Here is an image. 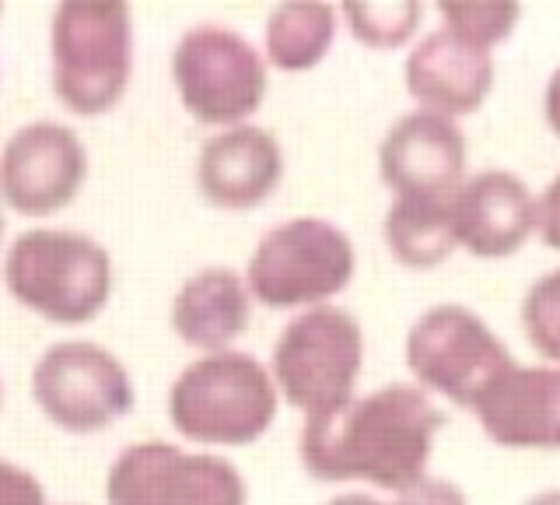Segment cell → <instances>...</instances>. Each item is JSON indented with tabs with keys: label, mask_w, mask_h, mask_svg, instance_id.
I'll use <instances>...</instances> for the list:
<instances>
[{
	"label": "cell",
	"mask_w": 560,
	"mask_h": 505,
	"mask_svg": "<svg viewBox=\"0 0 560 505\" xmlns=\"http://www.w3.org/2000/svg\"><path fill=\"white\" fill-rule=\"evenodd\" d=\"M445 414L417 382H385L302 428V463L315 481H364L382 492H410L428 478Z\"/></svg>",
	"instance_id": "cell-1"
},
{
	"label": "cell",
	"mask_w": 560,
	"mask_h": 505,
	"mask_svg": "<svg viewBox=\"0 0 560 505\" xmlns=\"http://www.w3.org/2000/svg\"><path fill=\"white\" fill-rule=\"evenodd\" d=\"M133 78V11L122 0H63L49 19V81L78 116L116 110Z\"/></svg>",
	"instance_id": "cell-2"
},
{
	"label": "cell",
	"mask_w": 560,
	"mask_h": 505,
	"mask_svg": "<svg viewBox=\"0 0 560 505\" xmlns=\"http://www.w3.org/2000/svg\"><path fill=\"white\" fill-rule=\"evenodd\" d=\"M4 285L18 306L46 323L81 326L113 299V256L84 232L32 225L4 253Z\"/></svg>",
	"instance_id": "cell-3"
},
{
	"label": "cell",
	"mask_w": 560,
	"mask_h": 505,
	"mask_svg": "<svg viewBox=\"0 0 560 505\" xmlns=\"http://www.w3.org/2000/svg\"><path fill=\"white\" fill-rule=\"evenodd\" d=\"M277 408L270 365L235 347L200 355L168 387V422L197 446H249L270 432Z\"/></svg>",
	"instance_id": "cell-4"
},
{
	"label": "cell",
	"mask_w": 560,
	"mask_h": 505,
	"mask_svg": "<svg viewBox=\"0 0 560 505\" xmlns=\"http://www.w3.org/2000/svg\"><path fill=\"white\" fill-rule=\"evenodd\" d=\"M364 365V330L343 306H312L280 330L270 372L280 397L312 417H326L354 400Z\"/></svg>",
	"instance_id": "cell-5"
},
{
	"label": "cell",
	"mask_w": 560,
	"mask_h": 505,
	"mask_svg": "<svg viewBox=\"0 0 560 505\" xmlns=\"http://www.w3.org/2000/svg\"><path fill=\"white\" fill-rule=\"evenodd\" d=\"M358 253L350 236L326 218H288L262 232L245 267L253 302L267 309H312L354 282Z\"/></svg>",
	"instance_id": "cell-6"
},
{
	"label": "cell",
	"mask_w": 560,
	"mask_h": 505,
	"mask_svg": "<svg viewBox=\"0 0 560 505\" xmlns=\"http://www.w3.org/2000/svg\"><path fill=\"white\" fill-rule=\"evenodd\" d=\"M267 57L242 32L200 22L172 49V81L183 110L203 127H242L270 92Z\"/></svg>",
	"instance_id": "cell-7"
},
{
	"label": "cell",
	"mask_w": 560,
	"mask_h": 505,
	"mask_svg": "<svg viewBox=\"0 0 560 505\" xmlns=\"http://www.w3.org/2000/svg\"><path fill=\"white\" fill-rule=\"evenodd\" d=\"M402 355L420 390L469 411L480 404L490 382L515 365L512 352L483 323V317L459 302H442L420 312L402 344Z\"/></svg>",
	"instance_id": "cell-8"
},
{
	"label": "cell",
	"mask_w": 560,
	"mask_h": 505,
	"mask_svg": "<svg viewBox=\"0 0 560 505\" xmlns=\"http://www.w3.org/2000/svg\"><path fill=\"white\" fill-rule=\"evenodd\" d=\"M32 397L70 435L113 428L133 411V379L119 355L98 341H52L32 365Z\"/></svg>",
	"instance_id": "cell-9"
},
{
	"label": "cell",
	"mask_w": 560,
	"mask_h": 505,
	"mask_svg": "<svg viewBox=\"0 0 560 505\" xmlns=\"http://www.w3.org/2000/svg\"><path fill=\"white\" fill-rule=\"evenodd\" d=\"M109 505H249L242 470L203 449L165 439L130 443L105 474Z\"/></svg>",
	"instance_id": "cell-10"
},
{
	"label": "cell",
	"mask_w": 560,
	"mask_h": 505,
	"mask_svg": "<svg viewBox=\"0 0 560 505\" xmlns=\"http://www.w3.org/2000/svg\"><path fill=\"white\" fill-rule=\"evenodd\" d=\"M88 148L60 119H32L0 148V204L22 218H49L78 200Z\"/></svg>",
	"instance_id": "cell-11"
},
{
	"label": "cell",
	"mask_w": 560,
	"mask_h": 505,
	"mask_svg": "<svg viewBox=\"0 0 560 505\" xmlns=\"http://www.w3.org/2000/svg\"><path fill=\"white\" fill-rule=\"evenodd\" d=\"M466 165V137L442 113H402L378 145L382 183L407 200H452L469 180Z\"/></svg>",
	"instance_id": "cell-12"
},
{
	"label": "cell",
	"mask_w": 560,
	"mask_h": 505,
	"mask_svg": "<svg viewBox=\"0 0 560 505\" xmlns=\"http://www.w3.org/2000/svg\"><path fill=\"white\" fill-rule=\"evenodd\" d=\"M402 84L417 110L459 119L477 113L494 92V57L490 49L442 25L410 49L402 64Z\"/></svg>",
	"instance_id": "cell-13"
},
{
	"label": "cell",
	"mask_w": 560,
	"mask_h": 505,
	"mask_svg": "<svg viewBox=\"0 0 560 505\" xmlns=\"http://www.w3.org/2000/svg\"><path fill=\"white\" fill-rule=\"evenodd\" d=\"M455 242L477 260H504L525 246L539 225V197L508 169L469 176L452 200Z\"/></svg>",
	"instance_id": "cell-14"
},
{
	"label": "cell",
	"mask_w": 560,
	"mask_h": 505,
	"mask_svg": "<svg viewBox=\"0 0 560 505\" xmlns=\"http://www.w3.org/2000/svg\"><path fill=\"white\" fill-rule=\"evenodd\" d=\"M284 180V148L273 130L242 124L207 137L197 151V186L221 211H253Z\"/></svg>",
	"instance_id": "cell-15"
},
{
	"label": "cell",
	"mask_w": 560,
	"mask_h": 505,
	"mask_svg": "<svg viewBox=\"0 0 560 505\" xmlns=\"http://www.w3.org/2000/svg\"><path fill=\"white\" fill-rule=\"evenodd\" d=\"M490 443L504 449H560V369L512 365L472 408Z\"/></svg>",
	"instance_id": "cell-16"
},
{
	"label": "cell",
	"mask_w": 560,
	"mask_h": 505,
	"mask_svg": "<svg viewBox=\"0 0 560 505\" xmlns=\"http://www.w3.org/2000/svg\"><path fill=\"white\" fill-rule=\"evenodd\" d=\"M253 291L245 274L232 267H203L175 288L168 323L183 344L203 355L232 352V344L249 330Z\"/></svg>",
	"instance_id": "cell-17"
},
{
	"label": "cell",
	"mask_w": 560,
	"mask_h": 505,
	"mask_svg": "<svg viewBox=\"0 0 560 505\" xmlns=\"http://www.w3.org/2000/svg\"><path fill=\"white\" fill-rule=\"evenodd\" d=\"M340 28V8L332 4H277L262 25V57L270 67L302 74L319 67Z\"/></svg>",
	"instance_id": "cell-18"
},
{
	"label": "cell",
	"mask_w": 560,
	"mask_h": 505,
	"mask_svg": "<svg viewBox=\"0 0 560 505\" xmlns=\"http://www.w3.org/2000/svg\"><path fill=\"white\" fill-rule=\"evenodd\" d=\"M452 200L393 197L389 215H385V242H389L393 256L402 267L431 271L445 264L452 250L459 246L452 225Z\"/></svg>",
	"instance_id": "cell-19"
},
{
	"label": "cell",
	"mask_w": 560,
	"mask_h": 505,
	"mask_svg": "<svg viewBox=\"0 0 560 505\" xmlns=\"http://www.w3.org/2000/svg\"><path fill=\"white\" fill-rule=\"evenodd\" d=\"M340 19L350 25V36L372 49H396L420 28L424 4L417 0H389V4H343Z\"/></svg>",
	"instance_id": "cell-20"
},
{
	"label": "cell",
	"mask_w": 560,
	"mask_h": 505,
	"mask_svg": "<svg viewBox=\"0 0 560 505\" xmlns=\"http://www.w3.org/2000/svg\"><path fill=\"white\" fill-rule=\"evenodd\" d=\"M438 19L445 28L459 32L463 39L494 49L515 32L522 8L512 0H445V4H438Z\"/></svg>",
	"instance_id": "cell-21"
},
{
	"label": "cell",
	"mask_w": 560,
	"mask_h": 505,
	"mask_svg": "<svg viewBox=\"0 0 560 505\" xmlns=\"http://www.w3.org/2000/svg\"><path fill=\"white\" fill-rule=\"evenodd\" d=\"M522 334L529 337L536 355L560 369V267L536 277L522 299Z\"/></svg>",
	"instance_id": "cell-22"
},
{
	"label": "cell",
	"mask_w": 560,
	"mask_h": 505,
	"mask_svg": "<svg viewBox=\"0 0 560 505\" xmlns=\"http://www.w3.org/2000/svg\"><path fill=\"white\" fill-rule=\"evenodd\" d=\"M0 505H49L43 481L28 467L0 457Z\"/></svg>",
	"instance_id": "cell-23"
},
{
	"label": "cell",
	"mask_w": 560,
	"mask_h": 505,
	"mask_svg": "<svg viewBox=\"0 0 560 505\" xmlns=\"http://www.w3.org/2000/svg\"><path fill=\"white\" fill-rule=\"evenodd\" d=\"M393 505H469V498L459 484H452L445 478H424L410 492H402Z\"/></svg>",
	"instance_id": "cell-24"
},
{
	"label": "cell",
	"mask_w": 560,
	"mask_h": 505,
	"mask_svg": "<svg viewBox=\"0 0 560 505\" xmlns=\"http://www.w3.org/2000/svg\"><path fill=\"white\" fill-rule=\"evenodd\" d=\"M536 232L550 250L560 253V172L550 180V186L539 194V225H536Z\"/></svg>",
	"instance_id": "cell-25"
},
{
	"label": "cell",
	"mask_w": 560,
	"mask_h": 505,
	"mask_svg": "<svg viewBox=\"0 0 560 505\" xmlns=\"http://www.w3.org/2000/svg\"><path fill=\"white\" fill-rule=\"evenodd\" d=\"M542 116H547V127L560 137V67L550 74L547 89H542Z\"/></svg>",
	"instance_id": "cell-26"
},
{
	"label": "cell",
	"mask_w": 560,
	"mask_h": 505,
	"mask_svg": "<svg viewBox=\"0 0 560 505\" xmlns=\"http://www.w3.org/2000/svg\"><path fill=\"white\" fill-rule=\"evenodd\" d=\"M326 505H385V502H378L375 495H364V492H347V495L329 498Z\"/></svg>",
	"instance_id": "cell-27"
},
{
	"label": "cell",
	"mask_w": 560,
	"mask_h": 505,
	"mask_svg": "<svg viewBox=\"0 0 560 505\" xmlns=\"http://www.w3.org/2000/svg\"><path fill=\"white\" fill-rule=\"evenodd\" d=\"M525 505H560V487H550V492H539V495H533Z\"/></svg>",
	"instance_id": "cell-28"
},
{
	"label": "cell",
	"mask_w": 560,
	"mask_h": 505,
	"mask_svg": "<svg viewBox=\"0 0 560 505\" xmlns=\"http://www.w3.org/2000/svg\"><path fill=\"white\" fill-rule=\"evenodd\" d=\"M0 408H4V382H0Z\"/></svg>",
	"instance_id": "cell-29"
},
{
	"label": "cell",
	"mask_w": 560,
	"mask_h": 505,
	"mask_svg": "<svg viewBox=\"0 0 560 505\" xmlns=\"http://www.w3.org/2000/svg\"><path fill=\"white\" fill-rule=\"evenodd\" d=\"M0 236H4V215H0Z\"/></svg>",
	"instance_id": "cell-30"
},
{
	"label": "cell",
	"mask_w": 560,
	"mask_h": 505,
	"mask_svg": "<svg viewBox=\"0 0 560 505\" xmlns=\"http://www.w3.org/2000/svg\"><path fill=\"white\" fill-rule=\"evenodd\" d=\"M0 14H4V8H0Z\"/></svg>",
	"instance_id": "cell-31"
},
{
	"label": "cell",
	"mask_w": 560,
	"mask_h": 505,
	"mask_svg": "<svg viewBox=\"0 0 560 505\" xmlns=\"http://www.w3.org/2000/svg\"><path fill=\"white\" fill-rule=\"evenodd\" d=\"M67 505H74V502H67Z\"/></svg>",
	"instance_id": "cell-32"
}]
</instances>
